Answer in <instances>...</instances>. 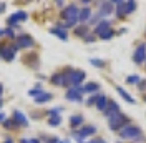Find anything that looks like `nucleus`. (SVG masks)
<instances>
[{
    "label": "nucleus",
    "instance_id": "obj_43",
    "mask_svg": "<svg viewBox=\"0 0 146 143\" xmlns=\"http://www.w3.org/2000/svg\"><path fill=\"white\" fill-rule=\"evenodd\" d=\"M2 92H3V88H2V85H0V97H2Z\"/></svg>",
    "mask_w": 146,
    "mask_h": 143
},
{
    "label": "nucleus",
    "instance_id": "obj_45",
    "mask_svg": "<svg viewBox=\"0 0 146 143\" xmlns=\"http://www.w3.org/2000/svg\"><path fill=\"white\" fill-rule=\"evenodd\" d=\"M60 143H68V142H60Z\"/></svg>",
    "mask_w": 146,
    "mask_h": 143
},
{
    "label": "nucleus",
    "instance_id": "obj_22",
    "mask_svg": "<svg viewBox=\"0 0 146 143\" xmlns=\"http://www.w3.org/2000/svg\"><path fill=\"white\" fill-rule=\"evenodd\" d=\"M98 88H100V85H98V83H95V82H90V83H86V85L83 87L85 92H96Z\"/></svg>",
    "mask_w": 146,
    "mask_h": 143
},
{
    "label": "nucleus",
    "instance_id": "obj_47",
    "mask_svg": "<svg viewBox=\"0 0 146 143\" xmlns=\"http://www.w3.org/2000/svg\"><path fill=\"white\" fill-rule=\"evenodd\" d=\"M118 143H119V142H118Z\"/></svg>",
    "mask_w": 146,
    "mask_h": 143
},
{
    "label": "nucleus",
    "instance_id": "obj_28",
    "mask_svg": "<svg viewBox=\"0 0 146 143\" xmlns=\"http://www.w3.org/2000/svg\"><path fill=\"white\" fill-rule=\"evenodd\" d=\"M90 63H91V65H95V67H100V68L103 67V65H105V63L101 62V60H98V58H91Z\"/></svg>",
    "mask_w": 146,
    "mask_h": 143
},
{
    "label": "nucleus",
    "instance_id": "obj_18",
    "mask_svg": "<svg viewBox=\"0 0 146 143\" xmlns=\"http://www.w3.org/2000/svg\"><path fill=\"white\" fill-rule=\"evenodd\" d=\"M82 123H83V116L82 115H73L72 118H70V125H72V128H78Z\"/></svg>",
    "mask_w": 146,
    "mask_h": 143
},
{
    "label": "nucleus",
    "instance_id": "obj_39",
    "mask_svg": "<svg viewBox=\"0 0 146 143\" xmlns=\"http://www.w3.org/2000/svg\"><path fill=\"white\" fill-rule=\"evenodd\" d=\"M3 122H5V115H3V113H0V123H3Z\"/></svg>",
    "mask_w": 146,
    "mask_h": 143
},
{
    "label": "nucleus",
    "instance_id": "obj_13",
    "mask_svg": "<svg viewBox=\"0 0 146 143\" xmlns=\"http://www.w3.org/2000/svg\"><path fill=\"white\" fill-rule=\"evenodd\" d=\"M110 25H111V23H110V20H101L100 23L95 27V33L103 35L105 32H108V30H110Z\"/></svg>",
    "mask_w": 146,
    "mask_h": 143
},
{
    "label": "nucleus",
    "instance_id": "obj_7",
    "mask_svg": "<svg viewBox=\"0 0 146 143\" xmlns=\"http://www.w3.org/2000/svg\"><path fill=\"white\" fill-rule=\"evenodd\" d=\"M27 12H23V10H18V12H15V13H12L9 17V20H7V23L9 25H17L18 22H23V20H27Z\"/></svg>",
    "mask_w": 146,
    "mask_h": 143
},
{
    "label": "nucleus",
    "instance_id": "obj_23",
    "mask_svg": "<svg viewBox=\"0 0 146 143\" xmlns=\"http://www.w3.org/2000/svg\"><path fill=\"white\" fill-rule=\"evenodd\" d=\"M3 128H7V130H13V128H17L15 120H13V118H7V120L3 122Z\"/></svg>",
    "mask_w": 146,
    "mask_h": 143
},
{
    "label": "nucleus",
    "instance_id": "obj_21",
    "mask_svg": "<svg viewBox=\"0 0 146 143\" xmlns=\"http://www.w3.org/2000/svg\"><path fill=\"white\" fill-rule=\"evenodd\" d=\"M135 9H136V2H125V15L135 12Z\"/></svg>",
    "mask_w": 146,
    "mask_h": 143
},
{
    "label": "nucleus",
    "instance_id": "obj_30",
    "mask_svg": "<svg viewBox=\"0 0 146 143\" xmlns=\"http://www.w3.org/2000/svg\"><path fill=\"white\" fill-rule=\"evenodd\" d=\"M126 82L128 83H139V77H136V75L135 77H128Z\"/></svg>",
    "mask_w": 146,
    "mask_h": 143
},
{
    "label": "nucleus",
    "instance_id": "obj_3",
    "mask_svg": "<svg viewBox=\"0 0 146 143\" xmlns=\"http://www.w3.org/2000/svg\"><path fill=\"white\" fill-rule=\"evenodd\" d=\"M17 50L18 48L15 45H13V47H10V45H0V57H2L3 60H7V62H12Z\"/></svg>",
    "mask_w": 146,
    "mask_h": 143
},
{
    "label": "nucleus",
    "instance_id": "obj_29",
    "mask_svg": "<svg viewBox=\"0 0 146 143\" xmlns=\"http://www.w3.org/2000/svg\"><path fill=\"white\" fill-rule=\"evenodd\" d=\"M40 93H42V88H33V90L28 92V95H32V97H35V98L40 95Z\"/></svg>",
    "mask_w": 146,
    "mask_h": 143
},
{
    "label": "nucleus",
    "instance_id": "obj_1",
    "mask_svg": "<svg viewBox=\"0 0 146 143\" xmlns=\"http://www.w3.org/2000/svg\"><path fill=\"white\" fill-rule=\"evenodd\" d=\"M119 136L125 140H138L141 142V130L135 125H126L119 130Z\"/></svg>",
    "mask_w": 146,
    "mask_h": 143
},
{
    "label": "nucleus",
    "instance_id": "obj_26",
    "mask_svg": "<svg viewBox=\"0 0 146 143\" xmlns=\"http://www.w3.org/2000/svg\"><path fill=\"white\" fill-rule=\"evenodd\" d=\"M118 9H116V15L118 17H123L125 15V2H116Z\"/></svg>",
    "mask_w": 146,
    "mask_h": 143
},
{
    "label": "nucleus",
    "instance_id": "obj_8",
    "mask_svg": "<svg viewBox=\"0 0 146 143\" xmlns=\"http://www.w3.org/2000/svg\"><path fill=\"white\" fill-rule=\"evenodd\" d=\"M133 60H135V63H143V60H146V45L145 43L138 45V48L135 50V55H133Z\"/></svg>",
    "mask_w": 146,
    "mask_h": 143
},
{
    "label": "nucleus",
    "instance_id": "obj_6",
    "mask_svg": "<svg viewBox=\"0 0 146 143\" xmlns=\"http://www.w3.org/2000/svg\"><path fill=\"white\" fill-rule=\"evenodd\" d=\"M33 45H35V42H33V38L30 35H20L17 38L15 47H17V48H30V47H33Z\"/></svg>",
    "mask_w": 146,
    "mask_h": 143
},
{
    "label": "nucleus",
    "instance_id": "obj_33",
    "mask_svg": "<svg viewBox=\"0 0 146 143\" xmlns=\"http://www.w3.org/2000/svg\"><path fill=\"white\" fill-rule=\"evenodd\" d=\"M96 98H98V97H90V98H88V102H86V105H88V107L95 105V103H96Z\"/></svg>",
    "mask_w": 146,
    "mask_h": 143
},
{
    "label": "nucleus",
    "instance_id": "obj_34",
    "mask_svg": "<svg viewBox=\"0 0 146 143\" xmlns=\"http://www.w3.org/2000/svg\"><path fill=\"white\" fill-rule=\"evenodd\" d=\"M88 143H106L103 138H95V140H90Z\"/></svg>",
    "mask_w": 146,
    "mask_h": 143
},
{
    "label": "nucleus",
    "instance_id": "obj_38",
    "mask_svg": "<svg viewBox=\"0 0 146 143\" xmlns=\"http://www.w3.org/2000/svg\"><path fill=\"white\" fill-rule=\"evenodd\" d=\"M85 40H86V42H93V40H95V37H88V35H86V37H85Z\"/></svg>",
    "mask_w": 146,
    "mask_h": 143
},
{
    "label": "nucleus",
    "instance_id": "obj_35",
    "mask_svg": "<svg viewBox=\"0 0 146 143\" xmlns=\"http://www.w3.org/2000/svg\"><path fill=\"white\" fill-rule=\"evenodd\" d=\"M139 90H143V88H146V82H139V87H138Z\"/></svg>",
    "mask_w": 146,
    "mask_h": 143
},
{
    "label": "nucleus",
    "instance_id": "obj_11",
    "mask_svg": "<svg viewBox=\"0 0 146 143\" xmlns=\"http://www.w3.org/2000/svg\"><path fill=\"white\" fill-rule=\"evenodd\" d=\"M13 120H15L17 126H27V125H28L27 116L23 115L22 112H18V110H15V112H13Z\"/></svg>",
    "mask_w": 146,
    "mask_h": 143
},
{
    "label": "nucleus",
    "instance_id": "obj_40",
    "mask_svg": "<svg viewBox=\"0 0 146 143\" xmlns=\"http://www.w3.org/2000/svg\"><path fill=\"white\" fill-rule=\"evenodd\" d=\"M3 10H5V3H0V13H2Z\"/></svg>",
    "mask_w": 146,
    "mask_h": 143
},
{
    "label": "nucleus",
    "instance_id": "obj_17",
    "mask_svg": "<svg viewBox=\"0 0 146 143\" xmlns=\"http://www.w3.org/2000/svg\"><path fill=\"white\" fill-rule=\"evenodd\" d=\"M116 92H118V93H119V95H121V97H123L125 100H126L128 103H135L133 97H131V95H129V93H128L125 88H121V87H116Z\"/></svg>",
    "mask_w": 146,
    "mask_h": 143
},
{
    "label": "nucleus",
    "instance_id": "obj_32",
    "mask_svg": "<svg viewBox=\"0 0 146 143\" xmlns=\"http://www.w3.org/2000/svg\"><path fill=\"white\" fill-rule=\"evenodd\" d=\"M3 33H5V35H7V37H10V38H13V37H15V35H13V30H12V28H5V30H3Z\"/></svg>",
    "mask_w": 146,
    "mask_h": 143
},
{
    "label": "nucleus",
    "instance_id": "obj_20",
    "mask_svg": "<svg viewBox=\"0 0 146 143\" xmlns=\"http://www.w3.org/2000/svg\"><path fill=\"white\" fill-rule=\"evenodd\" d=\"M48 100H52V93H46V92H42L38 97L35 98L36 103H46Z\"/></svg>",
    "mask_w": 146,
    "mask_h": 143
},
{
    "label": "nucleus",
    "instance_id": "obj_27",
    "mask_svg": "<svg viewBox=\"0 0 146 143\" xmlns=\"http://www.w3.org/2000/svg\"><path fill=\"white\" fill-rule=\"evenodd\" d=\"M113 35H115V32H113V30L110 28L108 32H105L103 35H100V38H103V40H108V38H111V37H113Z\"/></svg>",
    "mask_w": 146,
    "mask_h": 143
},
{
    "label": "nucleus",
    "instance_id": "obj_44",
    "mask_svg": "<svg viewBox=\"0 0 146 143\" xmlns=\"http://www.w3.org/2000/svg\"><path fill=\"white\" fill-rule=\"evenodd\" d=\"M0 35H3V30H2V28H0Z\"/></svg>",
    "mask_w": 146,
    "mask_h": 143
},
{
    "label": "nucleus",
    "instance_id": "obj_25",
    "mask_svg": "<svg viewBox=\"0 0 146 143\" xmlns=\"http://www.w3.org/2000/svg\"><path fill=\"white\" fill-rule=\"evenodd\" d=\"M60 123H62V118H60V115L50 116V120H48V125H50V126H58Z\"/></svg>",
    "mask_w": 146,
    "mask_h": 143
},
{
    "label": "nucleus",
    "instance_id": "obj_36",
    "mask_svg": "<svg viewBox=\"0 0 146 143\" xmlns=\"http://www.w3.org/2000/svg\"><path fill=\"white\" fill-rule=\"evenodd\" d=\"M20 143H32V140H30V138H22Z\"/></svg>",
    "mask_w": 146,
    "mask_h": 143
},
{
    "label": "nucleus",
    "instance_id": "obj_5",
    "mask_svg": "<svg viewBox=\"0 0 146 143\" xmlns=\"http://www.w3.org/2000/svg\"><path fill=\"white\" fill-rule=\"evenodd\" d=\"M78 13H80V10H78L76 5H68V7L63 10L62 15H63V18L66 20V22H73V20L78 22Z\"/></svg>",
    "mask_w": 146,
    "mask_h": 143
},
{
    "label": "nucleus",
    "instance_id": "obj_31",
    "mask_svg": "<svg viewBox=\"0 0 146 143\" xmlns=\"http://www.w3.org/2000/svg\"><path fill=\"white\" fill-rule=\"evenodd\" d=\"M98 18H100V15H93V17L90 18V23H91V25H95V23L98 25V23H100V20H98Z\"/></svg>",
    "mask_w": 146,
    "mask_h": 143
},
{
    "label": "nucleus",
    "instance_id": "obj_37",
    "mask_svg": "<svg viewBox=\"0 0 146 143\" xmlns=\"http://www.w3.org/2000/svg\"><path fill=\"white\" fill-rule=\"evenodd\" d=\"M48 143H60V140H58V138H50Z\"/></svg>",
    "mask_w": 146,
    "mask_h": 143
},
{
    "label": "nucleus",
    "instance_id": "obj_41",
    "mask_svg": "<svg viewBox=\"0 0 146 143\" xmlns=\"http://www.w3.org/2000/svg\"><path fill=\"white\" fill-rule=\"evenodd\" d=\"M32 140V143H40V140H36V138H30Z\"/></svg>",
    "mask_w": 146,
    "mask_h": 143
},
{
    "label": "nucleus",
    "instance_id": "obj_10",
    "mask_svg": "<svg viewBox=\"0 0 146 143\" xmlns=\"http://www.w3.org/2000/svg\"><path fill=\"white\" fill-rule=\"evenodd\" d=\"M96 133V126H82L78 132H76V136H80V138H85V136H90V135H95Z\"/></svg>",
    "mask_w": 146,
    "mask_h": 143
},
{
    "label": "nucleus",
    "instance_id": "obj_42",
    "mask_svg": "<svg viewBox=\"0 0 146 143\" xmlns=\"http://www.w3.org/2000/svg\"><path fill=\"white\" fill-rule=\"evenodd\" d=\"M3 143H13V142H12V138H7V140H5Z\"/></svg>",
    "mask_w": 146,
    "mask_h": 143
},
{
    "label": "nucleus",
    "instance_id": "obj_46",
    "mask_svg": "<svg viewBox=\"0 0 146 143\" xmlns=\"http://www.w3.org/2000/svg\"><path fill=\"white\" fill-rule=\"evenodd\" d=\"M0 107H2V102H0Z\"/></svg>",
    "mask_w": 146,
    "mask_h": 143
},
{
    "label": "nucleus",
    "instance_id": "obj_16",
    "mask_svg": "<svg viewBox=\"0 0 146 143\" xmlns=\"http://www.w3.org/2000/svg\"><path fill=\"white\" fill-rule=\"evenodd\" d=\"M96 108L98 110H103L105 112V108H106V105H108V98L105 97V95H98V98H96Z\"/></svg>",
    "mask_w": 146,
    "mask_h": 143
},
{
    "label": "nucleus",
    "instance_id": "obj_4",
    "mask_svg": "<svg viewBox=\"0 0 146 143\" xmlns=\"http://www.w3.org/2000/svg\"><path fill=\"white\" fill-rule=\"evenodd\" d=\"M83 87H72V88L66 90V100H72V102H82V95H83Z\"/></svg>",
    "mask_w": 146,
    "mask_h": 143
},
{
    "label": "nucleus",
    "instance_id": "obj_15",
    "mask_svg": "<svg viewBox=\"0 0 146 143\" xmlns=\"http://www.w3.org/2000/svg\"><path fill=\"white\" fill-rule=\"evenodd\" d=\"M50 33L56 35L58 38H62V40H66V38H68L66 32H65V28H60V27H53V28H50Z\"/></svg>",
    "mask_w": 146,
    "mask_h": 143
},
{
    "label": "nucleus",
    "instance_id": "obj_2",
    "mask_svg": "<svg viewBox=\"0 0 146 143\" xmlns=\"http://www.w3.org/2000/svg\"><path fill=\"white\" fill-rule=\"evenodd\" d=\"M108 122H110V128H111V130H118V132H119L123 126L128 125V122H129V120H128L121 112H119V113H116V115H113L111 118H108Z\"/></svg>",
    "mask_w": 146,
    "mask_h": 143
},
{
    "label": "nucleus",
    "instance_id": "obj_19",
    "mask_svg": "<svg viewBox=\"0 0 146 143\" xmlns=\"http://www.w3.org/2000/svg\"><path fill=\"white\" fill-rule=\"evenodd\" d=\"M50 82H52L53 85H60V87H63V82H65L63 73H55L53 77L50 78Z\"/></svg>",
    "mask_w": 146,
    "mask_h": 143
},
{
    "label": "nucleus",
    "instance_id": "obj_12",
    "mask_svg": "<svg viewBox=\"0 0 146 143\" xmlns=\"http://www.w3.org/2000/svg\"><path fill=\"white\" fill-rule=\"evenodd\" d=\"M90 18H91V10H90V7H85V9L80 10V13H78V22L86 23V22H90Z\"/></svg>",
    "mask_w": 146,
    "mask_h": 143
},
{
    "label": "nucleus",
    "instance_id": "obj_9",
    "mask_svg": "<svg viewBox=\"0 0 146 143\" xmlns=\"http://www.w3.org/2000/svg\"><path fill=\"white\" fill-rule=\"evenodd\" d=\"M116 113H119L118 103L113 102V100H108V105H106V108H105V115L108 116V118H111V116L116 115Z\"/></svg>",
    "mask_w": 146,
    "mask_h": 143
},
{
    "label": "nucleus",
    "instance_id": "obj_24",
    "mask_svg": "<svg viewBox=\"0 0 146 143\" xmlns=\"http://www.w3.org/2000/svg\"><path fill=\"white\" fill-rule=\"evenodd\" d=\"M75 33H76L78 37H83V38H85V37H86V33H88V28H86V25L76 27V28H75Z\"/></svg>",
    "mask_w": 146,
    "mask_h": 143
},
{
    "label": "nucleus",
    "instance_id": "obj_14",
    "mask_svg": "<svg viewBox=\"0 0 146 143\" xmlns=\"http://www.w3.org/2000/svg\"><path fill=\"white\" fill-rule=\"evenodd\" d=\"M113 12V3L111 2H105V3H101V7H100V17H106V15H110Z\"/></svg>",
    "mask_w": 146,
    "mask_h": 143
}]
</instances>
